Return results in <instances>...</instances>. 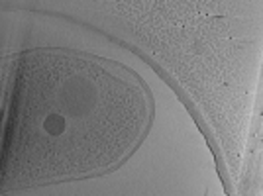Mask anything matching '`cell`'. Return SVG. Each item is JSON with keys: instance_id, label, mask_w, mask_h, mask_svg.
I'll use <instances>...</instances> for the list:
<instances>
[{"instance_id": "1", "label": "cell", "mask_w": 263, "mask_h": 196, "mask_svg": "<svg viewBox=\"0 0 263 196\" xmlns=\"http://www.w3.org/2000/svg\"><path fill=\"white\" fill-rule=\"evenodd\" d=\"M44 130L49 133V135H59L65 130V118L61 114H49L44 120Z\"/></svg>"}]
</instances>
